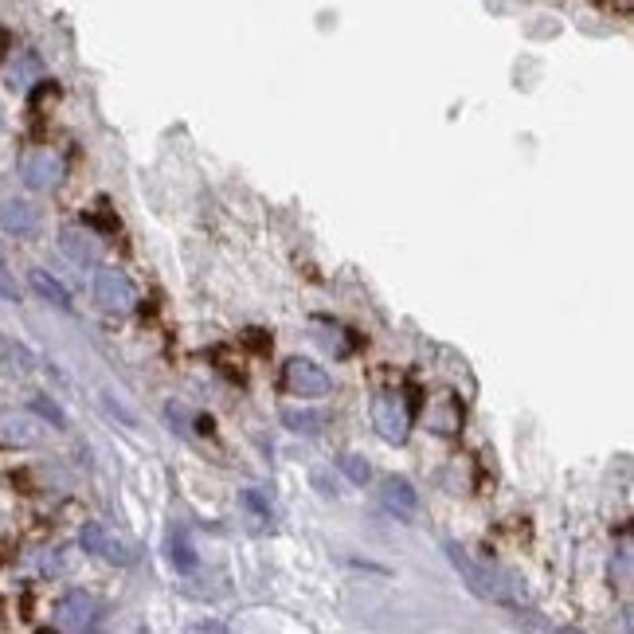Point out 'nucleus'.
<instances>
[{
	"instance_id": "nucleus-13",
	"label": "nucleus",
	"mask_w": 634,
	"mask_h": 634,
	"mask_svg": "<svg viewBox=\"0 0 634 634\" xmlns=\"http://www.w3.org/2000/svg\"><path fill=\"white\" fill-rule=\"evenodd\" d=\"M282 423L294 431V435H321L325 427V415L310 408H282Z\"/></svg>"
},
{
	"instance_id": "nucleus-9",
	"label": "nucleus",
	"mask_w": 634,
	"mask_h": 634,
	"mask_svg": "<svg viewBox=\"0 0 634 634\" xmlns=\"http://www.w3.org/2000/svg\"><path fill=\"white\" fill-rule=\"evenodd\" d=\"M0 439H4L8 447H32V443H40V423H36V415H28V411H8V415H0Z\"/></svg>"
},
{
	"instance_id": "nucleus-1",
	"label": "nucleus",
	"mask_w": 634,
	"mask_h": 634,
	"mask_svg": "<svg viewBox=\"0 0 634 634\" xmlns=\"http://www.w3.org/2000/svg\"><path fill=\"white\" fill-rule=\"evenodd\" d=\"M94 298L110 314H130L137 310V286L118 267H98L94 271Z\"/></svg>"
},
{
	"instance_id": "nucleus-16",
	"label": "nucleus",
	"mask_w": 634,
	"mask_h": 634,
	"mask_svg": "<svg viewBox=\"0 0 634 634\" xmlns=\"http://www.w3.org/2000/svg\"><path fill=\"white\" fill-rule=\"evenodd\" d=\"M341 474H345L353 486H368V478H372V466L364 462L361 454H345V458H341Z\"/></svg>"
},
{
	"instance_id": "nucleus-18",
	"label": "nucleus",
	"mask_w": 634,
	"mask_h": 634,
	"mask_svg": "<svg viewBox=\"0 0 634 634\" xmlns=\"http://www.w3.org/2000/svg\"><path fill=\"white\" fill-rule=\"evenodd\" d=\"M173 564H177V572H192L196 568V552H192V544L184 533L173 537Z\"/></svg>"
},
{
	"instance_id": "nucleus-7",
	"label": "nucleus",
	"mask_w": 634,
	"mask_h": 634,
	"mask_svg": "<svg viewBox=\"0 0 634 634\" xmlns=\"http://www.w3.org/2000/svg\"><path fill=\"white\" fill-rule=\"evenodd\" d=\"M447 560L454 564V572L466 580V588L474 591L478 599H505V591H501V584H494V576L490 572H482L458 544H447Z\"/></svg>"
},
{
	"instance_id": "nucleus-12",
	"label": "nucleus",
	"mask_w": 634,
	"mask_h": 634,
	"mask_svg": "<svg viewBox=\"0 0 634 634\" xmlns=\"http://www.w3.org/2000/svg\"><path fill=\"white\" fill-rule=\"evenodd\" d=\"M384 505H388L392 513H400V517H415L419 494H415V486H411L408 478H388V486H384Z\"/></svg>"
},
{
	"instance_id": "nucleus-2",
	"label": "nucleus",
	"mask_w": 634,
	"mask_h": 634,
	"mask_svg": "<svg viewBox=\"0 0 634 634\" xmlns=\"http://www.w3.org/2000/svg\"><path fill=\"white\" fill-rule=\"evenodd\" d=\"M51 619H55L59 631H91L98 623V599L83 588L63 591L55 599V607H51Z\"/></svg>"
},
{
	"instance_id": "nucleus-5",
	"label": "nucleus",
	"mask_w": 634,
	"mask_h": 634,
	"mask_svg": "<svg viewBox=\"0 0 634 634\" xmlns=\"http://www.w3.org/2000/svg\"><path fill=\"white\" fill-rule=\"evenodd\" d=\"M63 157L59 153H51V149H32V153H24L20 157V177L24 184L32 188V192H51L55 184L63 181Z\"/></svg>"
},
{
	"instance_id": "nucleus-10",
	"label": "nucleus",
	"mask_w": 634,
	"mask_h": 634,
	"mask_svg": "<svg viewBox=\"0 0 634 634\" xmlns=\"http://www.w3.org/2000/svg\"><path fill=\"white\" fill-rule=\"evenodd\" d=\"M28 282H32V290H36L44 302H51L55 310H67V314L75 310V302H71V290H67V286H63L55 274H47L44 267H32V271H28Z\"/></svg>"
},
{
	"instance_id": "nucleus-8",
	"label": "nucleus",
	"mask_w": 634,
	"mask_h": 634,
	"mask_svg": "<svg viewBox=\"0 0 634 634\" xmlns=\"http://www.w3.org/2000/svg\"><path fill=\"white\" fill-rule=\"evenodd\" d=\"M0 227H4L8 235L28 239V235L40 231V212H36L32 204H24V200H0Z\"/></svg>"
},
{
	"instance_id": "nucleus-15",
	"label": "nucleus",
	"mask_w": 634,
	"mask_h": 634,
	"mask_svg": "<svg viewBox=\"0 0 634 634\" xmlns=\"http://www.w3.org/2000/svg\"><path fill=\"white\" fill-rule=\"evenodd\" d=\"M28 411H32V415H40V419H47V423H51V427H59V431L67 427L63 408H59L55 400H47V396H32V400H28Z\"/></svg>"
},
{
	"instance_id": "nucleus-3",
	"label": "nucleus",
	"mask_w": 634,
	"mask_h": 634,
	"mask_svg": "<svg viewBox=\"0 0 634 634\" xmlns=\"http://www.w3.org/2000/svg\"><path fill=\"white\" fill-rule=\"evenodd\" d=\"M286 388L290 396H302V400H321L333 392V376L310 357H294L286 364Z\"/></svg>"
},
{
	"instance_id": "nucleus-14",
	"label": "nucleus",
	"mask_w": 634,
	"mask_h": 634,
	"mask_svg": "<svg viewBox=\"0 0 634 634\" xmlns=\"http://www.w3.org/2000/svg\"><path fill=\"white\" fill-rule=\"evenodd\" d=\"M36 75H40V59H36V55H24V59H16V63H12V71H8V83H12L16 91H24V87H28Z\"/></svg>"
},
{
	"instance_id": "nucleus-17",
	"label": "nucleus",
	"mask_w": 634,
	"mask_h": 634,
	"mask_svg": "<svg viewBox=\"0 0 634 634\" xmlns=\"http://www.w3.org/2000/svg\"><path fill=\"white\" fill-rule=\"evenodd\" d=\"M239 505L251 509V517H255L259 525H271V505H267V498H263L259 490H239Z\"/></svg>"
},
{
	"instance_id": "nucleus-6",
	"label": "nucleus",
	"mask_w": 634,
	"mask_h": 634,
	"mask_svg": "<svg viewBox=\"0 0 634 634\" xmlns=\"http://www.w3.org/2000/svg\"><path fill=\"white\" fill-rule=\"evenodd\" d=\"M79 544H83V552H91V556L114 560V564H134V552L118 541V537H110V529H106L102 521H87V525L79 529Z\"/></svg>"
},
{
	"instance_id": "nucleus-4",
	"label": "nucleus",
	"mask_w": 634,
	"mask_h": 634,
	"mask_svg": "<svg viewBox=\"0 0 634 634\" xmlns=\"http://www.w3.org/2000/svg\"><path fill=\"white\" fill-rule=\"evenodd\" d=\"M372 427L384 443H404L408 439V427H411V411L400 396H376L372 400Z\"/></svg>"
},
{
	"instance_id": "nucleus-11",
	"label": "nucleus",
	"mask_w": 634,
	"mask_h": 634,
	"mask_svg": "<svg viewBox=\"0 0 634 634\" xmlns=\"http://www.w3.org/2000/svg\"><path fill=\"white\" fill-rule=\"evenodd\" d=\"M59 247H63V255H67V259H75L79 267H91L94 259H98V247L91 243V235H87V231H79V227H63Z\"/></svg>"
},
{
	"instance_id": "nucleus-19",
	"label": "nucleus",
	"mask_w": 634,
	"mask_h": 634,
	"mask_svg": "<svg viewBox=\"0 0 634 634\" xmlns=\"http://www.w3.org/2000/svg\"><path fill=\"white\" fill-rule=\"evenodd\" d=\"M0 294H8V298L16 302V286H12V278H8V267H4V259H0Z\"/></svg>"
}]
</instances>
